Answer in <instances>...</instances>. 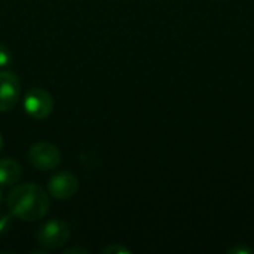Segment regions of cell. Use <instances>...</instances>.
Here are the masks:
<instances>
[{
	"label": "cell",
	"instance_id": "cell-1",
	"mask_svg": "<svg viewBox=\"0 0 254 254\" xmlns=\"http://www.w3.org/2000/svg\"><path fill=\"white\" fill-rule=\"evenodd\" d=\"M7 208L10 214L24 222H37L49 213L48 193L34 183L15 186L7 195Z\"/></svg>",
	"mask_w": 254,
	"mask_h": 254
},
{
	"label": "cell",
	"instance_id": "cell-2",
	"mask_svg": "<svg viewBox=\"0 0 254 254\" xmlns=\"http://www.w3.org/2000/svg\"><path fill=\"white\" fill-rule=\"evenodd\" d=\"M70 240V228L65 222L60 219H52L43 223L37 234L36 241L40 247L46 250H58L64 247Z\"/></svg>",
	"mask_w": 254,
	"mask_h": 254
},
{
	"label": "cell",
	"instance_id": "cell-3",
	"mask_svg": "<svg viewBox=\"0 0 254 254\" xmlns=\"http://www.w3.org/2000/svg\"><path fill=\"white\" fill-rule=\"evenodd\" d=\"M24 110L33 119H46L54 110V98L43 88H31L24 95Z\"/></svg>",
	"mask_w": 254,
	"mask_h": 254
},
{
	"label": "cell",
	"instance_id": "cell-4",
	"mask_svg": "<svg viewBox=\"0 0 254 254\" xmlns=\"http://www.w3.org/2000/svg\"><path fill=\"white\" fill-rule=\"evenodd\" d=\"M28 161L37 170H42V171L55 170L61 162V152L52 143L39 141L30 146Z\"/></svg>",
	"mask_w": 254,
	"mask_h": 254
},
{
	"label": "cell",
	"instance_id": "cell-5",
	"mask_svg": "<svg viewBox=\"0 0 254 254\" xmlns=\"http://www.w3.org/2000/svg\"><path fill=\"white\" fill-rule=\"evenodd\" d=\"M21 92L19 77L9 70H0V112L15 107L21 98Z\"/></svg>",
	"mask_w": 254,
	"mask_h": 254
},
{
	"label": "cell",
	"instance_id": "cell-6",
	"mask_svg": "<svg viewBox=\"0 0 254 254\" xmlns=\"http://www.w3.org/2000/svg\"><path fill=\"white\" fill-rule=\"evenodd\" d=\"M79 189V180L74 174L68 171H61L54 174L48 182V192L52 198L64 201L76 195Z\"/></svg>",
	"mask_w": 254,
	"mask_h": 254
},
{
	"label": "cell",
	"instance_id": "cell-7",
	"mask_svg": "<svg viewBox=\"0 0 254 254\" xmlns=\"http://www.w3.org/2000/svg\"><path fill=\"white\" fill-rule=\"evenodd\" d=\"M21 179V167L12 158L0 159V188L15 186Z\"/></svg>",
	"mask_w": 254,
	"mask_h": 254
},
{
	"label": "cell",
	"instance_id": "cell-8",
	"mask_svg": "<svg viewBox=\"0 0 254 254\" xmlns=\"http://www.w3.org/2000/svg\"><path fill=\"white\" fill-rule=\"evenodd\" d=\"M12 214L7 213H0V237L6 235L10 229H12Z\"/></svg>",
	"mask_w": 254,
	"mask_h": 254
},
{
	"label": "cell",
	"instance_id": "cell-9",
	"mask_svg": "<svg viewBox=\"0 0 254 254\" xmlns=\"http://www.w3.org/2000/svg\"><path fill=\"white\" fill-rule=\"evenodd\" d=\"M12 63V54L7 46L0 43V68L7 67Z\"/></svg>",
	"mask_w": 254,
	"mask_h": 254
},
{
	"label": "cell",
	"instance_id": "cell-10",
	"mask_svg": "<svg viewBox=\"0 0 254 254\" xmlns=\"http://www.w3.org/2000/svg\"><path fill=\"white\" fill-rule=\"evenodd\" d=\"M103 254H129L131 250L124 247V246H119V244H112V246H107L103 249Z\"/></svg>",
	"mask_w": 254,
	"mask_h": 254
},
{
	"label": "cell",
	"instance_id": "cell-11",
	"mask_svg": "<svg viewBox=\"0 0 254 254\" xmlns=\"http://www.w3.org/2000/svg\"><path fill=\"white\" fill-rule=\"evenodd\" d=\"M229 254H254L253 249H250V247H247V246H237V247H234V249H231Z\"/></svg>",
	"mask_w": 254,
	"mask_h": 254
},
{
	"label": "cell",
	"instance_id": "cell-12",
	"mask_svg": "<svg viewBox=\"0 0 254 254\" xmlns=\"http://www.w3.org/2000/svg\"><path fill=\"white\" fill-rule=\"evenodd\" d=\"M89 250L86 249H82V247H71V249H67L64 254H88Z\"/></svg>",
	"mask_w": 254,
	"mask_h": 254
},
{
	"label": "cell",
	"instance_id": "cell-13",
	"mask_svg": "<svg viewBox=\"0 0 254 254\" xmlns=\"http://www.w3.org/2000/svg\"><path fill=\"white\" fill-rule=\"evenodd\" d=\"M3 150V137H1V134H0V152Z\"/></svg>",
	"mask_w": 254,
	"mask_h": 254
},
{
	"label": "cell",
	"instance_id": "cell-14",
	"mask_svg": "<svg viewBox=\"0 0 254 254\" xmlns=\"http://www.w3.org/2000/svg\"><path fill=\"white\" fill-rule=\"evenodd\" d=\"M0 202H1V190H0Z\"/></svg>",
	"mask_w": 254,
	"mask_h": 254
}]
</instances>
